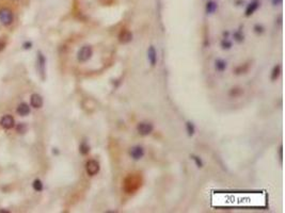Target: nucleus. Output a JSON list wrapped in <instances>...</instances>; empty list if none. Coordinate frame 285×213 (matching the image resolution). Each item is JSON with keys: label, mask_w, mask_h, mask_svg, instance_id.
<instances>
[{"label": "nucleus", "mask_w": 285, "mask_h": 213, "mask_svg": "<svg viewBox=\"0 0 285 213\" xmlns=\"http://www.w3.org/2000/svg\"><path fill=\"white\" fill-rule=\"evenodd\" d=\"M191 159L194 161V163H196V165L199 169H201V167H203V161H202V159L200 158V157L197 156H194V154H192L191 156Z\"/></svg>", "instance_id": "nucleus-22"}, {"label": "nucleus", "mask_w": 285, "mask_h": 213, "mask_svg": "<svg viewBox=\"0 0 285 213\" xmlns=\"http://www.w3.org/2000/svg\"><path fill=\"white\" fill-rule=\"evenodd\" d=\"M129 154L135 161H138L140 159L143 158L144 156V149H143L142 146L140 145H136V146L131 147V150H129Z\"/></svg>", "instance_id": "nucleus-5"}, {"label": "nucleus", "mask_w": 285, "mask_h": 213, "mask_svg": "<svg viewBox=\"0 0 285 213\" xmlns=\"http://www.w3.org/2000/svg\"><path fill=\"white\" fill-rule=\"evenodd\" d=\"M279 152H280V158H281V160H282V158H283V147L282 146H280Z\"/></svg>", "instance_id": "nucleus-28"}, {"label": "nucleus", "mask_w": 285, "mask_h": 213, "mask_svg": "<svg viewBox=\"0 0 285 213\" xmlns=\"http://www.w3.org/2000/svg\"><path fill=\"white\" fill-rule=\"evenodd\" d=\"M153 130H154V126L151 123H139V124L137 125V132L142 136L150 135V134L153 132Z\"/></svg>", "instance_id": "nucleus-2"}, {"label": "nucleus", "mask_w": 285, "mask_h": 213, "mask_svg": "<svg viewBox=\"0 0 285 213\" xmlns=\"http://www.w3.org/2000/svg\"><path fill=\"white\" fill-rule=\"evenodd\" d=\"M205 9H206V13H207V14H213V13L216 12V10L218 9V4L215 1H208L207 3H206Z\"/></svg>", "instance_id": "nucleus-15"}, {"label": "nucleus", "mask_w": 285, "mask_h": 213, "mask_svg": "<svg viewBox=\"0 0 285 213\" xmlns=\"http://www.w3.org/2000/svg\"><path fill=\"white\" fill-rule=\"evenodd\" d=\"M30 104L35 109H40V108L43 106V98L39 94H32L30 98Z\"/></svg>", "instance_id": "nucleus-11"}, {"label": "nucleus", "mask_w": 285, "mask_h": 213, "mask_svg": "<svg viewBox=\"0 0 285 213\" xmlns=\"http://www.w3.org/2000/svg\"><path fill=\"white\" fill-rule=\"evenodd\" d=\"M220 46H221V48L224 49V50H228V49L232 48L233 44H232V42L228 39V37H224V39L221 41V43H220Z\"/></svg>", "instance_id": "nucleus-17"}, {"label": "nucleus", "mask_w": 285, "mask_h": 213, "mask_svg": "<svg viewBox=\"0 0 285 213\" xmlns=\"http://www.w3.org/2000/svg\"><path fill=\"white\" fill-rule=\"evenodd\" d=\"M92 55H93V49H92L91 46L86 45V46L81 47V48L79 49V51H78V53H77V59L79 62L84 63V62L89 61V60L91 59Z\"/></svg>", "instance_id": "nucleus-1"}, {"label": "nucleus", "mask_w": 285, "mask_h": 213, "mask_svg": "<svg viewBox=\"0 0 285 213\" xmlns=\"http://www.w3.org/2000/svg\"><path fill=\"white\" fill-rule=\"evenodd\" d=\"M234 40L237 43H242V42H244V34H242V32H241L240 30H237L236 32H234Z\"/></svg>", "instance_id": "nucleus-21"}, {"label": "nucleus", "mask_w": 285, "mask_h": 213, "mask_svg": "<svg viewBox=\"0 0 285 213\" xmlns=\"http://www.w3.org/2000/svg\"><path fill=\"white\" fill-rule=\"evenodd\" d=\"M186 130H187L188 135L192 136L194 134V132H196V127H194V125L191 122H187L186 123Z\"/></svg>", "instance_id": "nucleus-19"}, {"label": "nucleus", "mask_w": 285, "mask_h": 213, "mask_svg": "<svg viewBox=\"0 0 285 213\" xmlns=\"http://www.w3.org/2000/svg\"><path fill=\"white\" fill-rule=\"evenodd\" d=\"M16 131L18 132V133H25V132L27 131V126L24 124V123H21V124L17 125Z\"/></svg>", "instance_id": "nucleus-23"}, {"label": "nucleus", "mask_w": 285, "mask_h": 213, "mask_svg": "<svg viewBox=\"0 0 285 213\" xmlns=\"http://www.w3.org/2000/svg\"><path fill=\"white\" fill-rule=\"evenodd\" d=\"M226 62L224 61V60L222 59H217L216 61H215V68H216V70L220 71V73H222V71H224L226 69Z\"/></svg>", "instance_id": "nucleus-14"}, {"label": "nucleus", "mask_w": 285, "mask_h": 213, "mask_svg": "<svg viewBox=\"0 0 285 213\" xmlns=\"http://www.w3.org/2000/svg\"><path fill=\"white\" fill-rule=\"evenodd\" d=\"M45 63H46V59H45L44 55L39 51V52H37V67H39V70L43 78H44V74H45Z\"/></svg>", "instance_id": "nucleus-12"}, {"label": "nucleus", "mask_w": 285, "mask_h": 213, "mask_svg": "<svg viewBox=\"0 0 285 213\" xmlns=\"http://www.w3.org/2000/svg\"><path fill=\"white\" fill-rule=\"evenodd\" d=\"M147 60L152 66H155L157 63V51L154 46H150L147 49Z\"/></svg>", "instance_id": "nucleus-10"}, {"label": "nucleus", "mask_w": 285, "mask_h": 213, "mask_svg": "<svg viewBox=\"0 0 285 213\" xmlns=\"http://www.w3.org/2000/svg\"><path fill=\"white\" fill-rule=\"evenodd\" d=\"M272 3L275 6H279V4L282 3V0H272Z\"/></svg>", "instance_id": "nucleus-27"}, {"label": "nucleus", "mask_w": 285, "mask_h": 213, "mask_svg": "<svg viewBox=\"0 0 285 213\" xmlns=\"http://www.w3.org/2000/svg\"><path fill=\"white\" fill-rule=\"evenodd\" d=\"M17 113L21 116H26L30 113V107L27 104H21L17 107Z\"/></svg>", "instance_id": "nucleus-13"}, {"label": "nucleus", "mask_w": 285, "mask_h": 213, "mask_svg": "<svg viewBox=\"0 0 285 213\" xmlns=\"http://www.w3.org/2000/svg\"><path fill=\"white\" fill-rule=\"evenodd\" d=\"M32 187L37 192H41L43 190V183H42V181L40 179H35L32 183Z\"/></svg>", "instance_id": "nucleus-20"}, {"label": "nucleus", "mask_w": 285, "mask_h": 213, "mask_svg": "<svg viewBox=\"0 0 285 213\" xmlns=\"http://www.w3.org/2000/svg\"><path fill=\"white\" fill-rule=\"evenodd\" d=\"M0 124L1 126L4 128V129H11V128L14 127V118L12 117L11 115H4L3 117L1 118L0 120Z\"/></svg>", "instance_id": "nucleus-9"}, {"label": "nucleus", "mask_w": 285, "mask_h": 213, "mask_svg": "<svg viewBox=\"0 0 285 213\" xmlns=\"http://www.w3.org/2000/svg\"><path fill=\"white\" fill-rule=\"evenodd\" d=\"M31 46H32L31 42H26V43L24 44V48H25V49H30Z\"/></svg>", "instance_id": "nucleus-25"}, {"label": "nucleus", "mask_w": 285, "mask_h": 213, "mask_svg": "<svg viewBox=\"0 0 285 213\" xmlns=\"http://www.w3.org/2000/svg\"><path fill=\"white\" fill-rule=\"evenodd\" d=\"M135 183H139L138 181V178H136V177L134 176H129L126 178V180H125V191L127 193H132L134 191H136V189L134 188Z\"/></svg>", "instance_id": "nucleus-6"}, {"label": "nucleus", "mask_w": 285, "mask_h": 213, "mask_svg": "<svg viewBox=\"0 0 285 213\" xmlns=\"http://www.w3.org/2000/svg\"><path fill=\"white\" fill-rule=\"evenodd\" d=\"M259 8H260V1H259V0H253V1H251L250 3L247 6L244 15H246L247 17L251 16V15H252L253 13H254Z\"/></svg>", "instance_id": "nucleus-8"}, {"label": "nucleus", "mask_w": 285, "mask_h": 213, "mask_svg": "<svg viewBox=\"0 0 285 213\" xmlns=\"http://www.w3.org/2000/svg\"><path fill=\"white\" fill-rule=\"evenodd\" d=\"M0 21L3 25H6V26L12 24L13 21L12 11L9 10V9H2V10H0Z\"/></svg>", "instance_id": "nucleus-4"}, {"label": "nucleus", "mask_w": 285, "mask_h": 213, "mask_svg": "<svg viewBox=\"0 0 285 213\" xmlns=\"http://www.w3.org/2000/svg\"><path fill=\"white\" fill-rule=\"evenodd\" d=\"M79 151L81 154H84V156H86V154H88L90 152V146L88 145V143L87 142H82L81 144H80L79 146Z\"/></svg>", "instance_id": "nucleus-18"}, {"label": "nucleus", "mask_w": 285, "mask_h": 213, "mask_svg": "<svg viewBox=\"0 0 285 213\" xmlns=\"http://www.w3.org/2000/svg\"><path fill=\"white\" fill-rule=\"evenodd\" d=\"M280 74H281V65H275V67H273L272 71H271V80H275L278 79V77L280 76Z\"/></svg>", "instance_id": "nucleus-16"}, {"label": "nucleus", "mask_w": 285, "mask_h": 213, "mask_svg": "<svg viewBox=\"0 0 285 213\" xmlns=\"http://www.w3.org/2000/svg\"><path fill=\"white\" fill-rule=\"evenodd\" d=\"M131 40H132V34L129 30L124 29L119 34V41H120V43H122V44H127V43L131 42Z\"/></svg>", "instance_id": "nucleus-7"}, {"label": "nucleus", "mask_w": 285, "mask_h": 213, "mask_svg": "<svg viewBox=\"0 0 285 213\" xmlns=\"http://www.w3.org/2000/svg\"><path fill=\"white\" fill-rule=\"evenodd\" d=\"M4 47H6V43H4L3 41H0V51L3 50Z\"/></svg>", "instance_id": "nucleus-26"}, {"label": "nucleus", "mask_w": 285, "mask_h": 213, "mask_svg": "<svg viewBox=\"0 0 285 213\" xmlns=\"http://www.w3.org/2000/svg\"><path fill=\"white\" fill-rule=\"evenodd\" d=\"M254 32L256 33V34H262V33L264 32V27L262 26V25H255L254 26Z\"/></svg>", "instance_id": "nucleus-24"}, {"label": "nucleus", "mask_w": 285, "mask_h": 213, "mask_svg": "<svg viewBox=\"0 0 285 213\" xmlns=\"http://www.w3.org/2000/svg\"><path fill=\"white\" fill-rule=\"evenodd\" d=\"M100 169V163L96 160H89L86 163V172L89 176H95Z\"/></svg>", "instance_id": "nucleus-3"}]
</instances>
